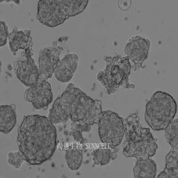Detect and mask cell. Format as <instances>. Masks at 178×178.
I'll return each instance as SVG.
<instances>
[{"label": "cell", "instance_id": "obj_1", "mask_svg": "<svg viewBox=\"0 0 178 178\" xmlns=\"http://www.w3.org/2000/svg\"><path fill=\"white\" fill-rule=\"evenodd\" d=\"M18 132L16 142L28 165H41L53 155L56 148L57 131L48 117L24 116Z\"/></svg>", "mask_w": 178, "mask_h": 178}, {"label": "cell", "instance_id": "obj_2", "mask_svg": "<svg viewBox=\"0 0 178 178\" xmlns=\"http://www.w3.org/2000/svg\"><path fill=\"white\" fill-rule=\"evenodd\" d=\"M101 104L100 101L93 99L70 83L54 101L48 118L54 124L65 123L69 119L90 125L98 124Z\"/></svg>", "mask_w": 178, "mask_h": 178}, {"label": "cell", "instance_id": "obj_3", "mask_svg": "<svg viewBox=\"0 0 178 178\" xmlns=\"http://www.w3.org/2000/svg\"><path fill=\"white\" fill-rule=\"evenodd\" d=\"M138 110L123 119L126 140L123 153L126 158L145 160L153 156L158 148V139H154L149 128H143L139 122Z\"/></svg>", "mask_w": 178, "mask_h": 178}, {"label": "cell", "instance_id": "obj_4", "mask_svg": "<svg viewBox=\"0 0 178 178\" xmlns=\"http://www.w3.org/2000/svg\"><path fill=\"white\" fill-rule=\"evenodd\" d=\"M177 111L176 102L171 95L166 92L157 91L145 105L144 119L153 130H165Z\"/></svg>", "mask_w": 178, "mask_h": 178}, {"label": "cell", "instance_id": "obj_5", "mask_svg": "<svg viewBox=\"0 0 178 178\" xmlns=\"http://www.w3.org/2000/svg\"><path fill=\"white\" fill-rule=\"evenodd\" d=\"M105 60L106 68L99 71L96 79L107 94L115 93L120 87L127 89L135 88V85L129 82L131 65L128 57L122 58L118 55L113 58L106 57Z\"/></svg>", "mask_w": 178, "mask_h": 178}, {"label": "cell", "instance_id": "obj_6", "mask_svg": "<svg viewBox=\"0 0 178 178\" xmlns=\"http://www.w3.org/2000/svg\"><path fill=\"white\" fill-rule=\"evenodd\" d=\"M123 119L112 110L102 111L98 122V132L101 141L106 147L112 149L120 145L125 131Z\"/></svg>", "mask_w": 178, "mask_h": 178}, {"label": "cell", "instance_id": "obj_7", "mask_svg": "<svg viewBox=\"0 0 178 178\" xmlns=\"http://www.w3.org/2000/svg\"><path fill=\"white\" fill-rule=\"evenodd\" d=\"M24 97L35 109H46L53 101L51 85L47 80L39 77L33 85L26 90Z\"/></svg>", "mask_w": 178, "mask_h": 178}, {"label": "cell", "instance_id": "obj_8", "mask_svg": "<svg viewBox=\"0 0 178 178\" xmlns=\"http://www.w3.org/2000/svg\"><path fill=\"white\" fill-rule=\"evenodd\" d=\"M165 130V137L171 148L166 156V165L163 171L168 175H173L178 173V126L170 125Z\"/></svg>", "mask_w": 178, "mask_h": 178}, {"label": "cell", "instance_id": "obj_9", "mask_svg": "<svg viewBox=\"0 0 178 178\" xmlns=\"http://www.w3.org/2000/svg\"><path fill=\"white\" fill-rule=\"evenodd\" d=\"M14 69L18 78L29 87L36 82L39 76L38 69L29 56H22L15 62Z\"/></svg>", "mask_w": 178, "mask_h": 178}, {"label": "cell", "instance_id": "obj_10", "mask_svg": "<svg viewBox=\"0 0 178 178\" xmlns=\"http://www.w3.org/2000/svg\"><path fill=\"white\" fill-rule=\"evenodd\" d=\"M149 45L148 42L140 36H136L127 44L125 52L134 64V71L139 69L147 58Z\"/></svg>", "mask_w": 178, "mask_h": 178}, {"label": "cell", "instance_id": "obj_11", "mask_svg": "<svg viewBox=\"0 0 178 178\" xmlns=\"http://www.w3.org/2000/svg\"><path fill=\"white\" fill-rule=\"evenodd\" d=\"M78 61L77 55H66L59 62L54 73L55 78L62 82L69 81L77 69Z\"/></svg>", "mask_w": 178, "mask_h": 178}, {"label": "cell", "instance_id": "obj_12", "mask_svg": "<svg viewBox=\"0 0 178 178\" xmlns=\"http://www.w3.org/2000/svg\"><path fill=\"white\" fill-rule=\"evenodd\" d=\"M59 54L49 52L41 53L39 58V77L47 80L54 73L59 62Z\"/></svg>", "mask_w": 178, "mask_h": 178}, {"label": "cell", "instance_id": "obj_13", "mask_svg": "<svg viewBox=\"0 0 178 178\" xmlns=\"http://www.w3.org/2000/svg\"><path fill=\"white\" fill-rule=\"evenodd\" d=\"M17 122L15 105H2L0 107V131L5 134H9Z\"/></svg>", "mask_w": 178, "mask_h": 178}, {"label": "cell", "instance_id": "obj_14", "mask_svg": "<svg viewBox=\"0 0 178 178\" xmlns=\"http://www.w3.org/2000/svg\"><path fill=\"white\" fill-rule=\"evenodd\" d=\"M157 171L155 163L150 158L137 160L133 170L135 178H155Z\"/></svg>", "mask_w": 178, "mask_h": 178}, {"label": "cell", "instance_id": "obj_15", "mask_svg": "<svg viewBox=\"0 0 178 178\" xmlns=\"http://www.w3.org/2000/svg\"><path fill=\"white\" fill-rule=\"evenodd\" d=\"M65 158L67 165L71 170H77L82 164L83 151L81 149L77 147H69L66 151Z\"/></svg>", "mask_w": 178, "mask_h": 178}, {"label": "cell", "instance_id": "obj_16", "mask_svg": "<svg viewBox=\"0 0 178 178\" xmlns=\"http://www.w3.org/2000/svg\"><path fill=\"white\" fill-rule=\"evenodd\" d=\"M112 154L111 149L107 147L98 148L93 153L94 164L101 166L108 164L112 159Z\"/></svg>", "mask_w": 178, "mask_h": 178}, {"label": "cell", "instance_id": "obj_17", "mask_svg": "<svg viewBox=\"0 0 178 178\" xmlns=\"http://www.w3.org/2000/svg\"><path fill=\"white\" fill-rule=\"evenodd\" d=\"M23 161L22 155L19 151L10 152L8 154L9 163L17 169L20 168Z\"/></svg>", "mask_w": 178, "mask_h": 178}, {"label": "cell", "instance_id": "obj_18", "mask_svg": "<svg viewBox=\"0 0 178 178\" xmlns=\"http://www.w3.org/2000/svg\"><path fill=\"white\" fill-rule=\"evenodd\" d=\"M71 130L70 134L74 140L80 143H83L84 139L82 136V132L75 129L73 126L71 127Z\"/></svg>", "mask_w": 178, "mask_h": 178}, {"label": "cell", "instance_id": "obj_19", "mask_svg": "<svg viewBox=\"0 0 178 178\" xmlns=\"http://www.w3.org/2000/svg\"><path fill=\"white\" fill-rule=\"evenodd\" d=\"M118 1L119 6L122 10H126L130 8L131 3V0H119Z\"/></svg>", "mask_w": 178, "mask_h": 178}, {"label": "cell", "instance_id": "obj_20", "mask_svg": "<svg viewBox=\"0 0 178 178\" xmlns=\"http://www.w3.org/2000/svg\"><path fill=\"white\" fill-rule=\"evenodd\" d=\"M91 129L90 125L87 123L82 124L80 131L82 132H88Z\"/></svg>", "mask_w": 178, "mask_h": 178}, {"label": "cell", "instance_id": "obj_21", "mask_svg": "<svg viewBox=\"0 0 178 178\" xmlns=\"http://www.w3.org/2000/svg\"><path fill=\"white\" fill-rule=\"evenodd\" d=\"M116 153L115 152H113L112 154V159L113 160L116 158Z\"/></svg>", "mask_w": 178, "mask_h": 178}]
</instances>
